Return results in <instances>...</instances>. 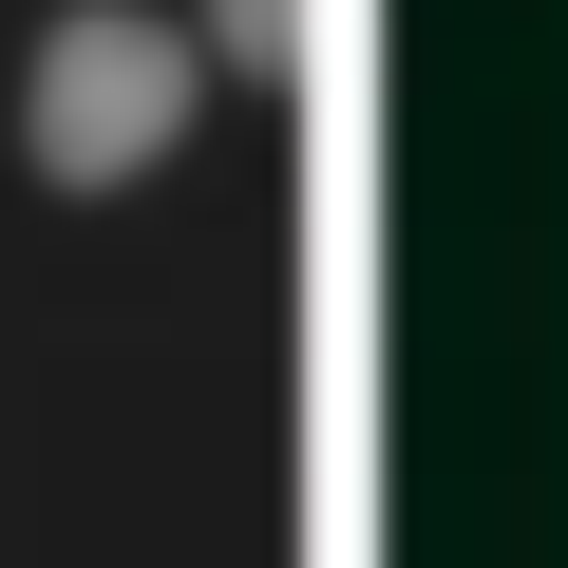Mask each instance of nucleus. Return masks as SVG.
<instances>
[{
    "label": "nucleus",
    "instance_id": "f257e3e1",
    "mask_svg": "<svg viewBox=\"0 0 568 568\" xmlns=\"http://www.w3.org/2000/svg\"><path fill=\"white\" fill-rule=\"evenodd\" d=\"M190 114H209V58H190V20H152V0H58L39 58H20V152L77 209L95 190H152L190 152Z\"/></svg>",
    "mask_w": 568,
    "mask_h": 568
},
{
    "label": "nucleus",
    "instance_id": "f03ea898",
    "mask_svg": "<svg viewBox=\"0 0 568 568\" xmlns=\"http://www.w3.org/2000/svg\"><path fill=\"white\" fill-rule=\"evenodd\" d=\"M190 58H227V77H265V95H304V77H323V20H304V0H209Z\"/></svg>",
    "mask_w": 568,
    "mask_h": 568
}]
</instances>
